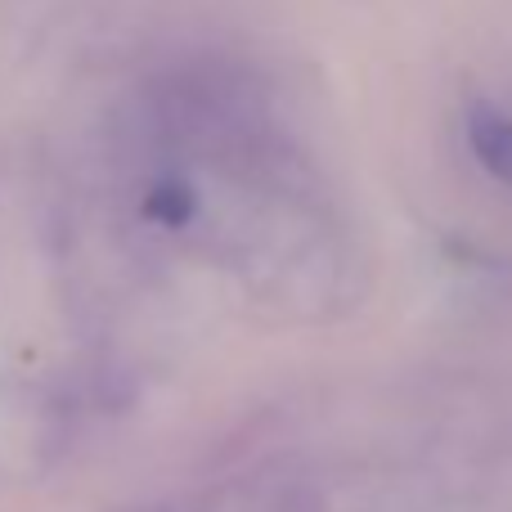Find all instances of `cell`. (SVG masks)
<instances>
[{"mask_svg": "<svg viewBox=\"0 0 512 512\" xmlns=\"http://www.w3.org/2000/svg\"><path fill=\"white\" fill-rule=\"evenodd\" d=\"M468 149L495 180L512 185V117L495 104H477L468 113Z\"/></svg>", "mask_w": 512, "mask_h": 512, "instance_id": "6da1fadb", "label": "cell"}]
</instances>
